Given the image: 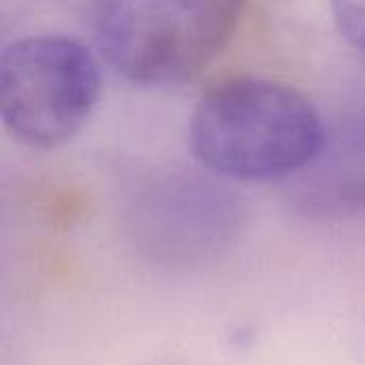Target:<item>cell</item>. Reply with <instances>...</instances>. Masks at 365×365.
I'll list each match as a JSON object with an SVG mask.
<instances>
[{"instance_id":"cell-1","label":"cell","mask_w":365,"mask_h":365,"mask_svg":"<svg viewBox=\"0 0 365 365\" xmlns=\"http://www.w3.org/2000/svg\"><path fill=\"white\" fill-rule=\"evenodd\" d=\"M188 137L207 171L242 182L302 175L329 141L312 101L265 77H231L210 88L190 115Z\"/></svg>"},{"instance_id":"cell-4","label":"cell","mask_w":365,"mask_h":365,"mask_svg":"<svg viewBox=\"0 0 365 365\" xmlns=\"http://www.w3.org/2000/svg\"><path fill=\"white\" fill-rule=\"evenodd\" d=\"M237 222L231 195L195 178H165L135 205L137 240L156 257L192 261L220 248Z\"/></svg>"},{"instance_id":"cell-6","label":"cell","mask_w":365,"mask_h":365,"mask_svg":"<svg viewBox=\"0 0 365 365\" xmlns=\"http://www.w3.org/2000/svg\"><path fill=\"white\" fill-rule=\"evenodd\" d=\"M331 15L342 38L365 53V0H331Z\"/></svg>"},{"instance_id":"cell-3","label":"cell","mask_w":365,"mask_h":365,"mask_svg":"<svg viewBox=\"0 0 365 365\" xmlns=\"http://www.w3.org/2000/svg\"><path fill=\"white\" fill-rule=\"evenodd\" d=\"M98 96V62L75 38L30 34L2 51V124L28 148L53 150L71 141L92 115Z\"/></svg>"},{"instance_id":"cell-2","label":"cell","mask_w":365,"mask_h":365,"mask_svg":"<svg viewBox=\"0 0 365 365\" xmlns=\"http://www.w3.org/2000/svg\"><path fill=\"white\" fill-rule=\"evenodd\" d=\"M248 0H96V34L109 64L137 86L199 75L233 38Z\"/></svg>"},{"instance_id":"cell-5","label":"cell","mask_w":365,"mask_h":365,"mask_svg":"<svg viewBox=\"0 0 365 365\" xmlns=\"http://www.w3.org/2000/svg\"><path fill=\"white\" fill-rule=\"evenodd\" d=\"M297 201L312 216L365 212V113L329 137L319 160L299 175Z\"/></svg>"}]
</instances>
